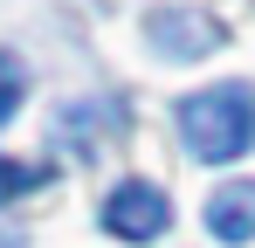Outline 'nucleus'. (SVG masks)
I'll return each instance as SVG.
<instances>
[{"label": "nucleus", "instance_id": "obj_1", "mask_svg": "<svg viewBox=\"0 0 255 248\" xmlns=\"http://www.w3.org/2000/svg\"><path fill=\"white\" fill-rule=\"evenodd\" d=\"M179 138L186 152L207 165H228L255 145V90L249 83H214V90H193L179 104Z\"/></svg>", "mask_w": 255, "mask_h": 248}, {"label": "nucleus", "instance_id": "obj_2", "mask_svg": "<svg viewBox=\"0 0 255 248\" xmlns=\"http://www.w3.org/2000/svg\"><path fill=\"white\" fill-rule=\"evenodd\" d=\"M166 221H172V200L152 186V179H125V186L104 200V235H118V242H131V248L159 242Z\"/></svg>", "mask_w": 255, "mask_h": 248}, {"label": "nucleus", "instance_id": "obj_3", "mask_svg": "<svg viewBox=\"0 0 255 248\" xmlns=\"http://www.w3.org/2000/svg\"><path fill=\"white\" fill-rule=\"evenodd\" d=\"M145 41H152L159 55H172V62H193V55H214L228 35H221V21L200 14V7H152V14H145Z\"/></svg>", "mask_w": 255, "mask_h": 248}, {"label": "nucleus", "instance_id": "obj_4", "mask_svg": "<svg viewBox=\"0 0 255 248\" xmlns=\"http://www.w3.org/2000/svg\"><path fill=\"white\" fill-rule=\"evenodd\" d=\"M207 235L228 248L255 242V179H228V186H214L207 200Z\"/></svg>", "mask_w": 255, "mask_h": 248}, {"label": "nucleus", "instance_id": "obj_5", "mask_svg": "<svg viewBox=\"0 0 255 248\" xmlns=\"http://www.w3.org/2000/svg\"><path fill=\"white\" fill-rule=\"evenodd\" d=\"M104 118H118V104H62V131H55V138H62V145H69V152H97V124Z\"/></svg>", "mask_w": 255, "mask_h": 248}, {"label": "nucleus", "instance_id": "obj_6", "mask_svg": "<svg viewBox=\"0 0 255 248\" xmlns=\"http://www.w3.org/2000/svg\"><path fill=\"white\" fill-rule=\"evenodd\" d=\"M21 97H28V69H21V62H14V55L0 48V124L21 111Z\"/></svg>", "mask_w": 255, "mask_h": 248}, {"label": "nucleus", "instance_id": "obj_7", "mask_svg": "<svg viewBox=\"0 0 255 248\" xmlns=\"http://www.w3.org/2000/svg\"><path fill=\"white\" fill-rule=\"evenodd\" d=\"M42 186V165H21V159H0V207L21 200V193H35Z\"/></svg>", "mask_w": 255, "mask_h": 248}]
</instances>
